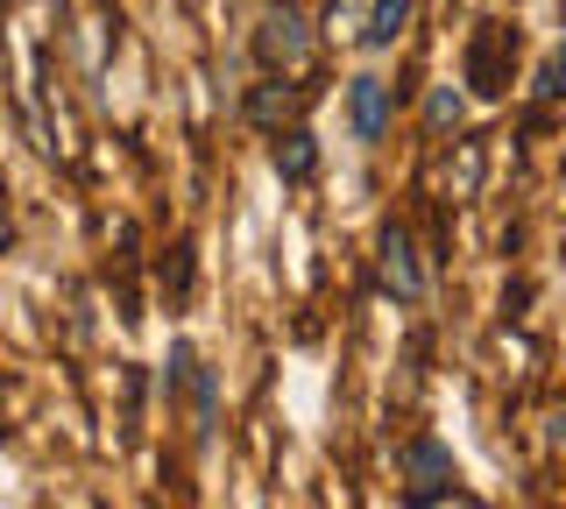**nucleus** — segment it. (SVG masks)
I'll use <instances>...</instances> for the list:
<instances>
[{"label":"nucleus","instance_id":"nucleus-6","mask_svg":"<svg viewBox=\"0 0 566 509\" xmlns=\"http://www.w3.org/2000/svg\"><path fill=\"white\" fill-rule=\"evenodd\" d=\"M276 170H283V178H312V142H305V135H291V142L276 149Z\"/></svg>","mask_w":566,"mask_h":509},{"label":"nucleus","instance_id":"nucleus-7","mask_svg":"<svg viewBox=\"0 0 566 509\" xmlns=\"http://www.w3.org/2000/svg\"><path fill=\"white\" fill-rule=\"evenodd\" d=\"M545 93H566V57L553 64V72H545Z\"/></svg>","mask_w":566,"mask_h":509},{"label":"nucleus","instance_id":"nucleus-3","mask_svg":"<svg viewBox=\"0 0 566 509\" xmlns=\"http://www.w3.org/2000/svg\"><path fill=\"white\" fill-rule=\"evenodd\" d=\"M382 290H397V297H418L424 290V276H418V262H411V234H403V226H389V234H382Z\"/></svg>","mask_w":566,"mask_h":509},{"label":"nucleus","instance_id":"nucleus-2","mask_svg":"<svg viewBox=\"0 0 566 509\" xmlns=\"http://www.w3.org/2000/svg\"><path fill=\"white\" fill-rule=\"evenodd\" d=\"M255 50H262V64H297V57H305V22H297L291 8H276L270 22H262Z\"/></svg>","mask_w":566,"mask_h":509},{"label":"nucleus","instance_id":"nucleus-4","mask_svg":"<svg viewBox=\"0 0 566 509\" xmlns=\"http://www.w3.org/2000/svg\"><path fill=\"white\" fill-rule=\"evenodd\" d=\"M403 460H411V474H418V481H411V496H418V502H432L439 488H447V460H439V446H411Z\"/></svg>","mask_w":566,"mask_h":509},{"label":"nucleus","instance_id":"nucleus-5","mask_svg":"<svg viewBox=\"0 0 566 509\" xmlns=\"http://www.w3.org/2000/svg\"><path fill=\"white\" fill-rule=\"evenodd\" d=\"M403 14H411V0H376V14H368V43H397V29H403Z\"/></svg>","mask_w":566,"mask_h":509},{"label":"nucleus","instance_id":"nucleus-1","mask_svg":"<svg viewBox=\"0 0 566 509\" xmlns=\"http://www.w3.org/2000/svg\"><path fill=\"white\" fill-rule=\"evenodd\" d=\"M347 114H354V135H361V142H382V128H389V85L382 78H354L347 85Z\"/></svg>","mask_w":566,"mask_h":509}]
</instances>
